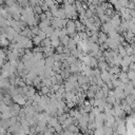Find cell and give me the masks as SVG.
I'll use <instances>...</instances> for the list:
<instances>
[{
	"instance_id": "2",
	"label": "cell",
	"mask_w": 135,
	"mask_h": 135,
	"mask_svg": "<svg viewBox=\"0 0 135 135\" xmlns=\"http://www.w3.org/2000/svg\"><path fill=\"white\" fill-rule=\"evenodd\" d=\"M127 75H128L129 80H135V72L133 70H129L127 72Z\"/></svg>"
},
{
	"instance_id": "1",
	"label": "cell",
	"mask_w": 135,
	"mask_h": 135,
	"mask_svg": "<svg viewBox=\"0 0 135 135\" xmlns=\"http://www.w3.org/2000/svg\"><path fill=\"white\" fill-rule=\"evenodd\" d=\"M97 35H98V42H100V43L105 42V40H107L108 37L105 36V33H104V32H102V33H98Z\"/></svg>"
}]
</instances>
